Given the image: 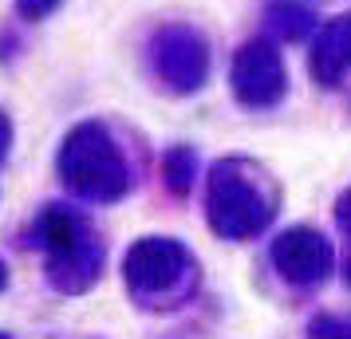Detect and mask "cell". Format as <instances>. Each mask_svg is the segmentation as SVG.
I'll return each instance as SVG.
<instances>
[{
	"instance_id": "1",
	"label": "cell",
	"mask_w": 351,
	"mask_h": 339,
	"mask_svg": "<svg viewBox=\"0 0 351 339\" xmlns=\"http://www.w3.org/2000/svg\"><path fill=\"white\" fill-rule=\"evenodd\" d=\"M209 229L225 241H249L276 217V194L253 162L225 158L209 174Z\"/></svg>"
},
{
	"instance_id": "2",
	"label": "cell",
	"mask_w": 351,
	"mask_h": 339,
	"mask_svg": "<svg viewBox=\"0 0 351 339\" xmlns=\"http://www.w3.org/2000/svg\"><path fill=\"white\" fill-rule=\"evenodd\" d=\"M60 178L83 201H119L130 190V166L103 123H80L60 146Z\"/></svg>"
},
{
	"instance_id": "3",
	"label": "cell",
	"mask_w": 351,
	"mask_h": 339,
	"mask_svg": "<svg viewBox=\"0 0 351 339\" xmlns=\"http://www.w3.org/2000/svg\"><path fill=\"white\" fill-rule=\"evenodd\" d=\"M40 244L48 253V276L60 292H87L103 268V244L80 213L48 205L40 213Z\"/></svg>"
},
{
	"instance_id": "4",
	"label": "cell",
	"mask_w": 351,
	"mask_h": 339,
	"mask_svg": "<svg viewBox=\"0 0 351 339\" xmlns=\"http://www.w3.org/2000/svg\"><path fill=\"white\" fill-rule=\"evenodd\" d=\"M123 276H127V288L138 300L170 307L193 292L197 260L174 237H143V241L130 244L127 260H123Z\"/></svg>"
},
{
	"instance_id": "5",
	"label": "cell",
	"mask_w": 351,
	"mask_h": 339,
	"mask_svg": "<svg viewBox=\"0 0 351 339\" xmlns=\"http://www.w3.org/2000/svg\"><path fill=\"white\" fill-rule=\"evenodd\" d=\"M150 55H154V71L158 79L178 91V95H193L209 75V48L206 40L186 28V24H174V28H162L150 44Z\"/></svg>"
},
{
	"instance_id": "6",
	"label": "cell",
	"mask_w": 351,
	"mask_h": 339,
	"mask_svg": "<svg viewBox=\"0 0 351 339\" xmlns=\"http://www.w3.org/2000/svg\"><path fill=\"white\" fill-rule=\"evenodd\" d=\"M229 83H233V95H237L241 107H272V103H280V95L288 87V71L276 44H269V40L241 44L237 55H233Z\"/></svg>"
},
{
	"instance_id": "7",
	"label": "cell",
	"mask_w": 351,
	"mask_h": 339,
	"mask_svg": "<svg viewBox=\"0 0 351 339\" xmlns=\"http://www.w3.org/2000/svg\"><path fill=\"white\" fill-rule=\"evenodd\" d=\"M272 264H276V273L285 276L288 284L316 288L332 273L335 253L324 233H316V229H308V225H296V229H285L272 241Z\"/></svg>"
},
{
	"instance_id": "8",
	"label": "cell",
	"mask_w": 351,
	"mask_h": 339,
	"mask_svg": "<svg viewBox=\"0 0 351 339\" xmlns=\"http://www.w3.org/2000/svg\"><path fill=\"white\" fill-rule=\"evenodd\" d=\"M312 75L324 87H339L351 75V12L328 20L312 48Z\"/></svg>"
},
{
	"instance_id": "9",
	"label": "cell",
	"mask_w": 351,
	"mask_h": 339,
	"mask_svg": "<svg viewBox=\"0 0 351 339\" xmlns=\"http://www.w3.org/2000/svg\"><path fill=\"white\" fill-rule=\"evenodd\" d=\"M269 24L280 32V40H304L312 32V8L300 4V0H272Z\"/></svg>"
},
{
	"instance_id": "10",
	"label": "cell",
	"mask_w": 351,
	"mask_h": 339,
	"mask_svg": "<svg viewBox=\"0 0 351 339\" xmlns=\"http://www.w3.org/2000/svg\"><path fill=\"white\" fill-rule=\"evenodd\" d=\"M193 174H197V158H193L190 146H174L166 150V162H162V178H166V190L170 194H190Z\"/></svg>"
},
{
	"instance_id": "11",
	"label": "cell",
	"mask_w": 351,
	"mask_h": 339,
	"mask_svg": "<svg viewBox=\"0 0 351 339\" xmlns=\"http://www.w3.org/2000/svg\"><path fill=\"white\" fill-rule=\"evenodd\" d=\"M308 339H351L348 316H316L308 323Z\"/></svg>"
},
{
	"instance_id": "12",
	"label": "cell",
	"mask_w": 351,
	"mask_h": 339,
	"mask_svg": "<svg viewBox=\"0 0 351 339\" xmlns=\"http://www.w3.org/2000/svg\"><path fill=\"white\" fill-rule=\"evenodd\" d=\"M60 4H64V0H16V12L24 20H44V16H51Z\"/></svg>"
},
{
	"instance_id": "13",
	"label": "cell",
	"mask_w": 351,
	"mask_h": 339,
	"mask_svg": "<svg viewBox=\"0 0 351 339\" xmlns=\"http://www.w3.org/2000/svg\"><path fill=\"white\" fill-rule=\"evenodd\" d=\"M8 146H12V123H8V114L0 111V162L8 158Z\"/></svg>"
},
{
	"instance_id": "14",
	"label": "cell",
	"mask_w": 351,
	"mask_h": 339,
	"mask_svg": "<svg viewBox=\"0 0 351 339\" xmlns=\"http://www.w3.org/2000/svg\"><path fill=\"white\" fill-rule=\"evenodd\" d=\"M335 217H339V229L351 237V190L339 197V210H335Z\"/></svg>"
},
{
	"instance_id": "15",
	"label": "cell",
	"mask_w": 351,
	"mask_h": 339,
	"mask_svg": "<svg viewBox=\"0 0 351 339\" xmlns=\"http://www.w3.org/2000/svg\"><path fill=\"white\" fill-rule=\"evenodd\" d=\"M4 284H8V268H4V260H0V292H4Z\"/></svg>"
},
{
	"instance_id": "16",
	"label": "cell",
	"mask_w": 351,
	"mask_h": 339,
	"mask_svg": "<svg viewBox=\"0 0 351 339\" xmlns=\"http://www.w3.org/2000/svg\"><path fill=\"white\" fill-rule=\"evenodd\" d=\"M343 276H348V284H351V257H348V264H343Z\"/></svg>"
},
{
	"instance_id": "17",
	"label": "cell",
	"mask_w": 351,
	"mask_h": 339,
	"mask_svg": "<svg viewBox=\"0 0 351 339\" xmlns=\"http://www.w3.org/2000/svg\"><path fill=\"white\" fill-rule=\"evenodd\" d=\"M0 339H8V336H4V331H0Z\"/></svg>"
}]
</instances>
